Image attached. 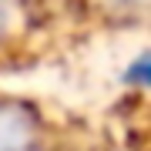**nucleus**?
I'll return each mask as SVG.
<instances>
[{
  "mask_svg": "<svg viewBox=\"0 0 151 151\" xmlns=\"http://www.w3.org/2000/svg\"><path fill=\"white\" fill-rule=\"evenodd\" d=\"M40 121L27 104L0 101V151H37Z\"/></svg>",
  "mask_w": 151,
  "mask_h": 151,
  "instance_id": "obj_1",
  "label": "nucleus"
},
{
  "mask_svg": "<svg viewBox=\"0 0 151 151\" xmlns=\"http://www.w3.org/2000/svg\"><path fill=\"white\" fill-rule=\"evenodd\" d=\"M14 27V0H0V40Z\"/></svg>",
  "mask_w": 151,
  "mask_h": 151,
  "instance_id": "obj_2",
  "label": "nucleus"
}]
</instances>
